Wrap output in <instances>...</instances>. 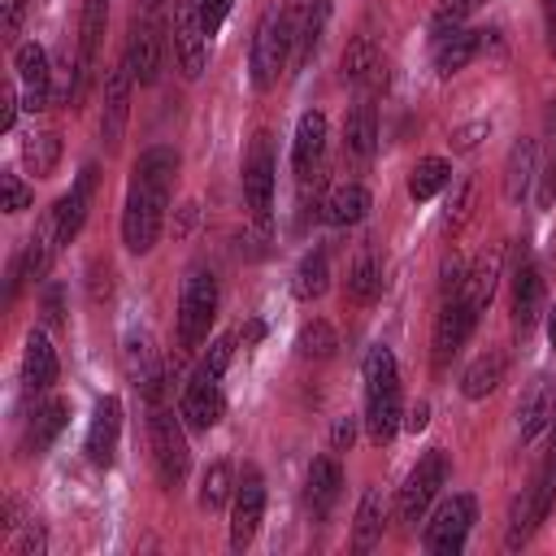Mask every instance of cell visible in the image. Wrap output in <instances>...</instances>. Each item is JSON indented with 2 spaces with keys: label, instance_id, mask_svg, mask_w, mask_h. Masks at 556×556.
Segmentation results:
<instances>
[{
  "label": "cell",
  "instance_id": "cell-1",
  "mask_svg": "<svg viewBox=\"0 0 556 556\" xmlns=\"http://www.w3.org/2000/svg\"><path fill=\"white\" fill-rule=\"evenodd\" d=\"M178 152L156 143L148 152H139L135 169H130V187H126V204H122V243L126 252L143 256L156 248L161 230H165V208H169V191L178 178Z\"/></svg>",
  "mask_w": 556,
  "mask_h": 556
},
{
  "label": "cell",
  "instance_id": "cell-2",
  "mask_svg": "<svg viewBox=\"0 0 556 556\" xmlns=\"http://www.w3.org/2000/svg\"><path fill=\"white\" fill-rule=\"evenodd\" d=\"M361 378H365V430L369 443H391L404 417L400 404V369H395V352L387 343H374L361 361Z\"/></svg>",
  "mask_w": 556,
  "mask_h": 556
},
{
  "label": "cell",
  "instance_id": "cell-3",
  "mask_svg": "<svg viewBox=\"0 0 556 556\" xmlns=\"http://www.w3.org/2000/svg\"><path fill=\"white\" fill-rule=\"evenodd\" d=\"M295 52V22H291V4H274L261 13L256 30H252V87L269 91L278 87L282 70L291 65Z\"/></svg>",
  "mask_w": 556,
  "mask_h": 556
},
{
  "label": "cell",
  "instance_id": "cell-4",
  "mask_svg": "<svg viewBox=\"0 0 556 556\" xmlns=\"http://www.w3.org/2000/svg\"><path fill=\"white\" fill-rule=\"evenodd\" d=\"M217 317V278L204 265H191L178 291V343L195 352L208 339V326Z\"/></svg>",
  "mask_w": 556,
  "mask_h": 556
},
{
  "label": "cell",
  "instance_id": "cell-5",
  "mask_svg": "<svg viewBox=\"0 0 556 556\" xmlns=\"http://www.w3.org/2000/svg\"><path fill=\"white\" fill-rule=\"evenodd\" d=\"M178 417L169 408H161V404H152V417H148V443H152V465H156L161 486H178L187 478V465H191L187 434H182Z\"/></svg>",
  "mask_w": 556,
  "mask_h": 556
},
{
  "label": "cell",
  "instance_id": "cell-6",
  "mask_svg": "<svg viewBox=\"0 0 556 556\" xmlns=\"http://www.w3.org/2000/svg\"><path fill=\"white\" fill-rule=\"evenodd\" d=\"M443 482H447V452H443V447H430V452L413 465V473L404 478V486H400V500H395L400 521H404V526H417V521L426 517V508L434 504V495L443 491Z\"/></svg>",
  "mask_w": 556,
  "mask_h": 556
},
{
  "label": "cell",
  "instance_id": "cell-7",
  "mask_svg": "<svg viewBox=\"0 0 556 556\" xmlns=\"http://www.w3.org/2000/svg\"><path fill=\"white\" fill-rule=\"evenodd\" d=\"M473 517H478L473 495L460 491V495L443 500V504L434 508V517L426 521V530H421V547L434 552V556H456V552L465 547L469 530H473Z\"/></svg>",
  "mask_w": 556,
  "mask_h": 556
},
{
  "label": "cell",
  "instance_id": "cell-8",
  "mask_svg": "<svg viewBox=\"0 0 556 556\" xmlns=\"http://www.w3.org/2000/svg\"><path fill=\"white\" fill-rule=\"evenodd\" d=\"M169 52L182 70V78H200L208 65V30L200 22V4L182 0L174 9V26H169Z\"/></svg>",
  "mask_w": 556,
  "mask_h": 556
},
{
  "label": "cell",
  "instance_id": "cell-9",
  "mask_svg": "<svg viewBox=\"0 0 556 556\" xmlns=\"http://www.w3.org/2000/svg\"><path fill=\"white\" fill-rule=\"evenodd\" d=\"M126 70L135 83H156L161 74V61H165V30L156 22V13H139L135 9V22H130V39H126V52H122Z\"/></svg>",
  "mask_w": 556,
  "mask_h": 556
},
{
  "label": "cell",
  "instance_id": "cell-10",
  "mask_svg": "<svg viewBox=\"0 0 556 556\" xmlns=\"http://www.w3.org/2000/svg\"><path fill=\"white\" fill-rule=\"evenodd\" d=\"M274 174H278V161H274V143L269 135L261 130L248 148V161H243V200H248V213L265 226L269 213H274Z\"/></svg>",
  "mask_w": 556,
  "mask_h": 556
},
{
  "label": "cell",
  "instance_id": "cell-11",
  "mask_svg": "<svg viewBox=\"0 0 556 556\" xmlns=\"http://www.w3.org/2000/svg\"><path fill=\"white\" fill-rule=\"evenodd\" d=\"M13 70H17V83H22V109L39 113L52 104V65H48V52L26 39L13 48Z\"/></svg>",
  "mask_w": 556,
  "mask_h": 556
},
{
  "label": "cell",
  "instance_id": "cell-12",
  "mask_svg": "<svg viewBox=\"0 0 556 556\" xmlns=\"http://www.w3.org/2000/svg\"><path fill=\"white\" fill-rule=\"evenodd\" d=\"M473 326H478V313L460 300V291L443 295V308H439V317H434V365H439V369L465 348V339L473 334Z\"/></svg>",
  "mask_w": 556,
  "mask_h": 556
},
{
  "label": "cell",
  "instance_id": "cell-13",
  "mask_svg": "<svg viewBox=\"0 0 556 556\" xmlns=\"http://www.w3.org/2000/svg\"><path fill=\"white\" fill-rule=\"evenodd\" d=\"M130 91H135V78H130V70H126V61H117V65L104 74V104H100V139H104V148H117L122 135H126Z\"/></svg>",
  "mask_w": 556,
  "mask_h": 556
},
{
  "label": "cell",
  "instance_id": "cell-14",
  "mask_svg": "<svg viewBox=\"0 0 556 556\" xmlns=\"http://www.w3.org/2000/svg\"><path fill=\"white\" fill-rule=\"evenodd\" d=\"M543 313H547V291H543L539 265L521 252L517 269H513V326H517V334H530Z\"/></svg>",
  "mask_w": 556,
  "mask_h": 556
},
{
  "label": "cell",
  "instance_id": "cell-15",
  "mask_svg": "<svg viewBox=\"0 0 556 556\" xmlns=\"http://www.w3.org/2000/svg\"><path fill=\"white\" fill-rule=\"evenodd\" d=\"M261 517H265V482L261 473L252 469L239 486H235V500H230V547L243 552L256 530H261Z\"/></svg>",
  "mask_w": 556,
  "mask_h": 556
},
{
  "label": "cell",
  "instance_id": "cell-16",
  "mask_svg": "<svg viewBox=\"0 0 556 556\" xmlns=\"http://www.w3.org/2000/svg\"><path fill=\"white\" fill-rule=\"evenodd\" d=\"M178 413H182V421L191 426V430H213L222 417H226V395H222V387H217V378H208V374H191V382L182 387V404H178Z\"/></svg>",
  "mask_w": 556,
  "mask_h": 556
},
{
  "label": "cell",
  "instance_id": "cell-17",
  "mask_svg": "<svg viewBox=\"0 0 556 556\" xmlns=\"http://www.w3.org/2000/svg\"><path fill=\"white\" fill-rule=\"evenodd\" d=\"M117 439H122V400L117 395H104L96 404V413H91V426H87V443H83L87 460L100 465V469H109L117 460Z\"/></svg>",
  "mask_w": 556,
  "mask_h": 556
},
{
  "label": "cell",
  "instance_id": "cell-18",
  "mask_svg": "<svg viewBox=\"0 0 556 556\" xmlns=\"http://www.w3.org/2000/svg\"><path fill=\"white\" fill-rule=\"evenodd\" d=\"M556 417V374H539L526 391H521V404H517V434L530 443L539 439Z\"/></svg>",
  "mask_w": 556,
  "mask_h": 556
},
{
  "label": "cell",
  "instance_id": "cell-19",
  "mask_svg": "<svg viewBox=\"0 0 556 556\" xmlns=\"http://www.w3.org/2000/svg\"><path fill=\"white\" fill-rule=\"evenodd\" d=\"M96 178H100V169H96V165H83L78 178H74V187L52 204V208H56L61 243H70V239L83 230V222H87V213H91V200H96Z\"/></svg>",
  "mask_w": 556,
  "mask_h": 556
},
{
  "label": "cell",
  "instance_id": "cell-20",
  "mask_svg": "<svg viewBox=\"0 0 556 556\" xmlns=\"http://www.w3.org/2000/svg\"><path fill=\"white\" fill-rule=\"evenodd\" d=\"M104 26H109V0H83V17H78V100L91 83V70H96V56H100V39H104Z\"/></svg>",
  "mask_w": 556,
  "mask_h": 556
},
{
  "label": "cell",
  "instance_id": "cell-21",
  "mask_svg": "<svg viewBox=\"0 0 556 556\" xmlns=\"http://www.w3.org/2000/svg\"><path fill=\"white\" fill-rule=\"evenodd\" d=\"M126 369H130L135 387H139L152 404H161L165 365H161V356H156V348H152V339H148L143 330H130V334H126Z\"/></svg>",
  "mask_w": 556,
  "mask_h": 556
},
{
  "label": "cell",
  "instance_id": "cell-22",
  "mask_svg": "<svg viewBox=\"0 0 556 556\" xmlns=\"http://www.w3.org/2000/svg\"><path fill=\"white\" fill-rule=\"evenodd\" d=\"M326 17H330V0H291V22H295V52H291V65L304 70L321 43V30H326Z\"/></svg>",
  "mask_w": 556,
  "mask_h": 556
},
{
  "label": "cell",
  "instance_id": "cell-23",
  "mask_svg": "<svg viewBox=\"0 0 556 556\" xmlns=\"http://www.w3.org/2000/svg\"><path fill=\"white\" fill-rule=\"evenodd\" d=\"M500 274H504V256H500V248H486V252H478V261L469 265V274L460 278V300L482 317L486 313V304H491V295H495V287H500Z\"/></svg>",
  "mask_w": 556,
  "mask_h": 556
},
{
  "label": "cell",
  "instance_id": "cell-24",
  "mask_svg": "<svg viewBox=\"0 0 556 556\" xmlns=\"http://www.w3.org/2000/svg\"><path fill=\"white\" fill-rule=\"evenodd\" d=\"M56 248H61V230H56V208H48L43 217H39V226L30 230V239H26V248H22V256H17V269H22V278H43L48 269H52V256H56Z\"/></svg>",
  "mask_w": 556,
  "mask_h": 556
},
{
  "label": "cell",
  "instance_id": "cell-25",
  "mask_svg": "<svg viewBox=\"0 0 556 556\" xmlns=\"http://www.w3.org/2000/svg\"><path fill=\"white\" fill-rule=\"evenodd\" d=\"M65 421H70V400L52 395L48 404H39V408H35V417L26 421V434H22V452H26V456H39V452H48V447L56 443V434L65 430Z\"/></svg>",
  "mask_w": 556,
  "mask_h": 556
},
{
  "label": "cell",
  "instance_id": "cell-26",
  "mask_svg": "<svg viewBox=\"0 0 556 556\" xmlns=\"http://www.w3.org/2000/svg\"><path fill=\"white\" fill-rule=\"evenodd\" d=\"M321 148H326V113L321 109H308L295 126V143H291V165L300 178H308L321 161Z\"/></svg>",
  "mask_w": 556,
  "mask_h": 556
},
{
  "label": "cell",
  "instance_id": "cell-27",
  "mask_svg": "<svg viewBox=\"0 0 556 556\" xmlns=\"http://www.w3.org/2000/svg\"><path fill=\"white\" fill-rule=\"evenodd\" d=\"M56 374H61L56 348L48 343L43 330H30V334H26V352H22V382H26L30 391H48V387L56 382Z\"/></svg>",
  "mask_w": 556,
  "mask_h": 556
},
{
  "label": "cell",
  "instance_id": "cell-28",
  "mask_svg": "<svg viewBox=\"0 0 556 556\" xmlns=\"http://www.w3.org/2000/svg\"><path fill=\"white\" fill-rule=\"evenodd\" d=\"M339 65H343V70H339V74H343V83H356V87H361V83H374V87H378V83H387V70H382L378 43H374L369 35H356V39L343 48V61H339Z\"/></svg>",
  "mask_w": 556,
  "mask_h": 556
},
{
  "label": "cell",
  "instance_id": "cell-29",
  "mask_svg": "<svg viewBox=\"0 0 556 556\" xmlns=\"http://www.w3.org/2000/svg\"><path fill=\"white\" fill-rule=\"evenodd\" d=\"M504 369H508V361H504L500 348L478 352V356L469 361V369L460 374V395H465V400H486V395L504 382Z\"/></svg>",
  "mask_w": 556,
  "mask_h": 556
},
{
  "label": "cell",
  "instance_id": "cell-30",
  "mask_svg": "<svg viewBox=\"0 0 556 556\" xmlns=\"http://www.w3.org/2000/svg\"><path fill=\"white\" fill-rule=\"evenodd\" d=\"M326 287H330V256H326V248H308L291 274V295L300 304H313L326 295Z\"/></svg>",
  "mask_w": 556,
  "mask_h": 556
},
{
  "label": "cell",
  "instance_id": "cell-31",
  "mask_svg": "<svg viewBox=\"0 0 556 556\" xmlns=\"http://www.w3.org/2000/svg\"><path fill=\"white\" fill-rule=\"evenodd\" d=\"M482 43H486V30H456V35H447V39H439V43H434V70H439L443 78L460 74V70L482 52Z\"/></svg>",
  "mask_w": 556,
  "mask_h": 556
},
{
  "label": "cell",
  "instance_id": "cell-32",
  "mask_svg": "<svg viewBox=\"0 0 556 556\" xmlns=\"http://www.w3.org/2000/svg\"><path fill=\"white\" fill-rule=\"evenodd\" d=\"M374 148H378V113H374L369 100H361V104L348 113V122H343V152H348L352 161H369Z\"/></svg>",
  "mask_w": 556,
  "mask_h": 556
},
{
  "label": "cell",
  "instance_id": "cell-33",
  "mask_svg": "<svg viewBox=\"0 0 556 556\" xmlns=\"http://www.w3.org/2000/svg\"><path fill=\"white\" fill-rule=\"evenodd\" d=\"M369 208H374V195H369L361 182H343V187H334V191L326 195L321 217H326L330 226H356V222H365Z\"/></svg>",
  "mask_w": 556,
  "mask_h": 556
},
{
  "label": "cell",
  "instance_id": "cell-34",
  "mask_svg": "<svg viewBox=\"0 0 556 556\" xmlns=\"http://www.w3.org/2000/svg\"><path fill=\"white\" fill-rule=\"evenodd\" d=\"M378 295H382V261H378V252L365 243V248L356 252L352 269H348V300H352V304H374Z\"/></svg>",
  "mask_w": 556,
  "mask_h": 556
},
{
  "label": "cell",
  "instance_id": "cell-35",
  "mask_svg": "<svg viewBox=\"0 0 556 556\" xmlns=\"http://www.w3.org/2000/svg\"><path fill=\"white\" fill-rule=\"evenodd\" d=\"M339 491H343V469H339V460H334V456H317V460L308 465V504H313V513L326 517L330 504L339 500Z\"/></svg>",
  "mask_w": 556,
  "mask_h": 556
},
{
  "label": "cell",
  "instance_id": "cell-36",
  "mask_svg": "<svg viewBox=\"0 0 556 556\" xmlns=\"http://www.w3.org/2000/svg\"><path fill=\"white\" fill-rule=\"evenodd\" d=\"M534 156H539L534 139H517V143L508 148V161H504V200H508V204H517V200L530 191Z\"/></svg>",
  "mask_w": 556,
  "mask_h": 556
},
{
  "label": "cell",
  "instance_id": "cell-37",
  "mask_svg": "<svg viewBox=\"0 0 556 556\" xmlns=\"http://www.w3.org/2000/svg\"><path fill=\"white\" fill-rule=\"evenodd\" d=\"M382 543V495L369 486L356 504V517H352V547L356 552H369Z\"/></svg>",
  "mask_w": 556,
  "mask_h": 556
},
{
  "label": "cell",
  "instance_id": "cell-38",
  "mask_svg": "<svg viewBox=\"0 0 556 556\" xmlns=\"http://www.w3.org/2000/svg\"><path fill=\"white\" fill-rule=\"evenodd\" d=\"M447 182H452V165H447L443 156H421V161L408 169V195H413L417 204L434 200Z\"/></svg>",
  "mask_w": 556,
  "mask_h": 556
},
{
  "label": "cell",
  "instance_id": "cell-39",
  "mask_svg": "<svg viewBox=\"0 0 556 556\" xmlns=\"http://www.w3.org/2000/svg\"><path fill=\"white\" fill-rule=\"evenodd\" d=\"M22 161L35 178H48L56 165H61V135L56 130H35L26 143H22Z\"/></svg>",
  "mask_w": 556,
  "mask_h": 556
},
{
  "label": "cell",
  "instance_id": "cell-40",
  "mask_svg": "<svg viewBox=\"0 0 556 556\" xmlns=\"http://www.w3.org/2000/svg\"><path fill=\"white\" fill-rule=\"evenodd\" d=\"M334 348H339V334H334V326H330L326 317L304 321L300 334H295V352H300L304 361H326V356H334Z\"/></svg>",
  "mask_w": 556,
  "mask_h": 556
},
{
  "label": "cell",
  "instance_id": "cell-41",
  "mask_svg": "<svg viewBox=\"0 0 556 556\" xmlns=\"http://www.w3.org/2000/svg\"><path fill=\"white\" fill-rule=\"evenodd\" d=\"M230 500V465L226 460H213L200 478V508L204 513H217L222 504Z\"/></svg>",
  "mask_w": 556,
  "mask_h": 556
},
{
  "label": "cell",
  "instance_id": "cell-42",
  "mask_svg": "<svg viewBox=\"0 0 556 556\" xmlns=\"http://www.w3.org/2000/svg\"><path fill=\"white\" fill-rule=\"evenodd\" d=\"M30 204H35V187H30L22 174L4 169V174H0V208H4V213H22V208H30Z\"/></svg>",
  "mask_w": 556,
  "mask_h": 556
},
{
  "label": "cell",
  "instance_id": "cell-43",
  "mask_svg": "<svg viewBox=\"0 0 556 556\" xmlns=\"http://www.w3.org/2000/svg\"><path fill=\"white\" fill-rule=\"evenodd\" d=\"M469 9H473V0H443V4L434 9V17H430V30H434V39H447V35H456Z\"/></svg>",
  "mask_w": 556,
  "mask_h": 556
},
{
  "label": "cell",
  "instance_id": "cell-44",
  "mask_svg": "<svg viewBox=\"0 0 556 556\" xmlns=\"http://www.w3.org/2000/svg\"><path fill=\"white\" fill-rule=\"evenodd\" d=\"M230 356H235V334H217V339L208 343L204 361H200V374L222 378V374H226V365H230Z\"/></svg>",
  "mask_w": 556,
  "mask_h": 556
},
{
  "label": "cell",
  "instance_id": "cell-45",
  "mask_svg": "<svg viewBox=\"0 0 556 556\" xmlns=\"http://www.w3.org/2000/svg\"><path fill=\"white\" fill-rule=\"evenodd\" d=\"M22 17H26V0H0V35L4 39H17Z\"/></svg>",
  "mask_w": 556,
  "mask_h": 556
},
{
  "label": "cell",
  "instance_id": "cell-46",
  "mask_svg": "<svg viewBox=\"0 0 556 556\" xmlns=\"http://www.w3.org/2000/svg\"><path fill=\"white\" fill-rule=\"evenodd\" d=\"M43 547H48V534H43V526H26L22 530V539L13 543V556H43Z\"/></svg>",
  "mask_w": 556,
  "mask_h": 556
},
{
  "label": "cell",
  "instance_id": "cell-47",
  "mask_svg": "<svg viewBox=\"0 0 556 556\" xmlns=\"http://www.w3.org/2000/svg\"><path fill=\"white\" fill-rule=\"evenodd\" d=\"M195 4H200V22H204V30H208V35H217L235 0H195Z\"/></svg>",
  "mask_w": 556,
  "mask_h": 556
},
{
  "label": "cell",
  "instance_id": "cell-48",
  "mask_svg": "<svg viewBox=\"0 0 556 556\" xmlns=\"http://www.w3.org/2000/svg\"><path fill=\"white\" fill-rule=\"evenodd\" d=\"M356 443V417H339L330 426V452H348Z\"/></svg>",
  "mask_w": 556,
  "mask_h": 556
},
{
  "label": "cell",
  "instance_id": "cell-49",
  "mask_svg": "<svg viewBox=\"0 0 556 556\" xmlns=\"http://www.w3.org/2000/svg\"><path fill=\"white\" fill-rule=\"evenodd\" d=\"M556 200V152L547 156V165H543V187H539V204L547 208Z\"/></svg>",
  "mask_w": 556,
  "mask_h": 556
},
{
  "label": "cell",
  "instance_id": "cell-50",
  "mask_svg": "<svg viewBox=\"0 0 556 556\" xmlns=\"http://www.w3.org/2000/svg\"><path fill=\"white\" fill-rule=\"evenodd\" d=\"M17 109H22V104H17V87L9 83V87H4V109H0V130H13Z\"/></svg>",
  "mask_w": 556,
  "mask_h": 556
},
{
  "label": "cell",
  "instance_id": "cell-51",
  "mask_svg": "<svg viewBox=\"0 0 556 556\" xmlns=\"http://www.w3.org/2000/svg\"><path fill=\"white\" fill-rule=\"evenodd\" d=\"M426 421H430V404H413L408 408V417H404V426L417 434V430H426Z\"/></svg>",
  "mask_w": 556,
  "mask_h": 556
},
{
  "label": "cell",
  "instance_id": "cell-52",
  "mask_svg": "<svg viewBox=\"0 0 556 556\" xmlns=\"http://www.w3.org/2000/svg\"><path fill=\"white\" fill-rule=\"evenodd\" d=\"M43 317L56 326L61 321V291L56 287H48V295H43Z\"/></svg>",
  "mask_w": 556,
  "mask_h": 556
},
{
  "label": "cell",
  "instance_id": "cell-53",
  "mask_svg": "<svg viewBox=\"0 0 556 556\" xmlns=\"http://www.w3.org/2000/svg\"><path fill=\"white\" fill-rule=\"evenodd\" d=\"M543 469L556 478V417H552V452H547V460H543Z\"/></svg>",
  "mask_w": 556,
  "mask_h": 556
},
{
  "label": "cell",
  "instance_id": "cell-54",
  "mask_svg": "<svg viewBox=\"0 0 556 556\" xmlns=\"http://www.w3.org/2000/svg\"><path fill=\"white\" fill-rule=\"evenodd\" d=\"M547 339H552V352H556V308H547Z\"/></svg>",
  "mask_w": 556,
  "mask_h": 556
},
{
  "label": "cell",
  "instance_id": "cell-55",
  "mask_svg": "<svg viewBox=\"0 0 556 556\" xmlns=\"http://www.w3.org/2000/svg\"><path fill=\"white\" fill-rule=\"evenodd\" d=\"M543 13H547V26H552V35H556V0H543Z\"/></svg>",
  "mask_w": 556,
  "mask_h": 556
},
{
  "label": "cell",
  "instance_id": "cell-56",
  "mask_svg": "<svg viewBox=\"0 0 556 556\" xmlns=\"http://www.w3.org/2000/svg\"><path fill=\"white\" fill-rule=\"evenodd\" d=\"M473 4H478V0H473Z\"/></svg>",
  "mask_w": 556,
  "mask_h": 556
}]
</instances>
